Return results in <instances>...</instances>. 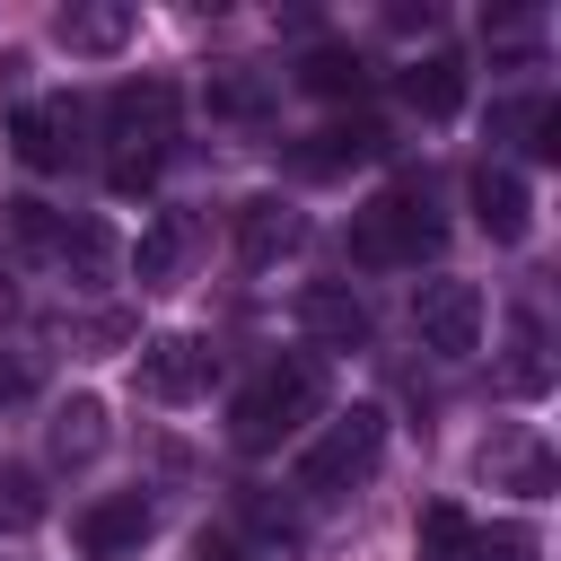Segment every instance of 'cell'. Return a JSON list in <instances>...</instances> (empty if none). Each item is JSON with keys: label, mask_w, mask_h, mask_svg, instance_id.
Returning a JSON list of instances; mask_svg holds the SVG:
<instances>
[{"label": "cell", "mask_w": 561, "mask_h": 561, "mask_svg": "<svg viewBox=\"0 0 561 561\" xmlns=\"http://www.w3.org/2000/svg\"><path fill=\"white\" fill-rule=\"evenodd\" d=\"M0 316H9V289H0Z\"/></svg>", "instance_id": "cell-28"}, {"label": "cell", "mask_w": 561, "mask_h": 561, "mask_svg": "<svg viewBox=\"0 0 561 561\" xmlns=\"http://www.w3.org/2000/svg\"><path fill=\"white\" fill-rule=\"evenodd\" d=\"M465 193H473V219H482V237H491V245H517V237L535 228V193H526V175H517V167H491V158H482Z\"/></svg>", "instance_id": "cell-8"}, {"label": "cell", "mask_w": 561, "mask_h": 561, "mask_svg": "<svg viewBox=\"0 0 561 561\" xmlns=\"http://www.w3.org/2000/svg\"><path fill=\"white\" fill-rule=\"evenodd\" d=\"M307 245V219L280 202V193H254V202H237V254L254 263V272H272L280 254H298Z\"/></svg>", "instance_id": "cell-10"}, {"label": "cell", "mask_w": 561, "mask_h": 561, "mask_svg": "<svg viewBox=\"0 0 561 561\" xmlns=\"http://www.w3.org/2000/svg\"><path fill=\"white\" fill-rule=\"evenodd\" d=\"M0 210H9V237H18L26 254H44V245L61 237V210H53V202H35V193H26V202H0Z\"/></svg>", "instance_id": "cell-23"}, {"label": "cell", "mask_w": 561, "mask_h": 561, "mask_svg": "<svg viewBox=\"0 0 561 561\" xmlns=\"http://www.w3.org/2000/svg\"><path fill=\"white\" fill-rule=\"evenodd\" d=\"M9 149H18L35 175H61V167L79 158V105H70V96L18 105V114H9Z\"/></svg>", "instance_id": "cell-7"}, {"label": "cell", "mask_w": 561, "mask_h": 561, "mask_svg": "<svg viewBox=\"0 0 561 561\" xmlns=\"http://www.w3.org/2000/svg\"><path fill=\"white\" fill-rule=\"evenodd\" d=\"M324 403V359H307V351H289V359H272L245 394H237V412H228V438L245 447V456H272L280 438H298L307 430V412Z\"/></svg>", "instance_id": "cell-1"}, {"label": "cell", "mask_w": 561, "mask_h": 561, "mask_svg": "<svg viewBox=\"0 0 561 561\" xmlns=\"http://www.w3.org/2000/svg\"><path fill=\"white\" fill-rule=\"evenodd\" d=\"M465 561H535V526H465Z\"/></svg>", "instance_id": "cell-22"}, {"label": "cell", "mask_w": 561, "mask_h": 561, "mask_svg": "<svg viewBox=\"0 0 561 561\" xmlns=\"http://www.w3.org/2000/svg\"><path fill=\"white\" fill-rule=\"evenodd\" d=\"M386 465V412L377 403H351L307 456H298V491H316V500H333V491H351V482H368Z\"/></svg>", "instance_id": "cell-3"}, {"label": "cell", "mask_w": 561, "mask_h": 561, "mask_svg": "<svg viewBox=\"0 0 561 561\" xmlns=\"http://www.w3.org/2000/svg\"><path fill=\"white\" fill-rule=\"evenodd\" d=\"M184 245H193V219H184V210H158V219L140 228V245H131V280H140V289H158V280H175V263H184Z\"/></svg>", "instance_id": "cell-16"}, {"label": "cell", "mask_w": 561, "mask_h": 561, "mask_svg": "<svg viewBox=\"0 0 561 561\" xmlns=\"http://www.w3.org/2000/svg\"><path fill=\"white\" fill-rule=\"evenodd\" d=\"M377 149H386V123H377V114H351V123L307 131V140H298V167H307V175H342V167H359V158H377Z\"/></svg>", "instance_id": "cell-13"}, {"label": "cell", "mask_w": 561, "mask_h": 561, "mask_svg": "<svg viewBox=\"0 0 561 561\" xmlns=\"http://www.w3.org/2000/svg\"><path fill=\"white\" fill-rule=\"evenodd\" d=\"M210 342L202 333H158V342H140V394L149 403H193L202 386H210Z\"/></svg>", "instance_id": "cell-6"}, {"label": "cell", "mask_w": 561, "mask_h": 561, "mask_svg": "<svg viewBox=\"0 0 561 561\" xmlns=\"http://www.w3.org/2000/svg\"><path fill=\"white\" fill-rule=\"evenodd\" d=\"M96 447H105V403H96V394H70V403L53 412V456H61V465H88Z\"/></svg>", "instance_id": "cell-17"}, {"label": "cell", "mask_w": 561, "mask_h": 561, "mask_svg": "<svg viewBox=\"0 0 561 561\" xmlns=\"http://www.w3.org/2000/svg\"><path fill=\"white\" fill-rule=\"evenodd\" d=\"M298 79H307L316 96H359V79H368V70H359V53H351V44H307Z\"/></svg>", "instance_id": "cell-18"}, {"label": "cell", "mask_w": 561, "mask_h": 561, "mask_svg": "<svg viewBox=\"0 0 561 561\" xmlns=\"http://www.w3.org/2000/svg\"><path fill=\"white\" fill-rule=\"evenodd\" d=\"M193 561H254L237 535H193Z\"/></svg>", "instance_id": "cell-27"}, {"label": "cell", "mask_w": 561, "mask_h": 561, "mask_svg": "<svg viewBox=\"0 0 561 561\" xmlns=\"http://www.w3.org/2000/svg\"><path fill=\"white\" fill-rule=\"evenodd\" d=\"M149 526H158L149 500H140V491H114V500H96V508L79 517V552H88V561H123V552L149 543Z\"/></svg>", "instance_id": "cell-11"}, {"label": "cell", "mask_w": 561, "mask_h": 561, "mask_svg": "<svg viewBox=\"0 0 561 561\" xmlns=\"http://www.w3.org/2000/svg\"><path fill=\"white\" fill-rule=\"evenodd\" d=\"M105 140H114V158H167V140H175V88L167 79H123L105 96Z\"/></svg>", "instance_id": "cell-4"}, {"label": "cell", "mask_w": 561, "mask_h": 561, "mask_svg": "<svg viewBox=\"0 0 561 561\" xmlns=\"http://www.w3.org/2000/svg\"><path fill=\"white\" fill-rule=\"evenodd\" d=\"M105 184L131 202V193H149V184H158V158H114V167H105Z\"/></svg>", "instance_id": "cell-25"}, {"label": "cell", "mask_w": 561, "mask_h": 561, "mask_svg": "<svg viewBox=\"0 0 561 561\" xmlns=\"http://www.w3.org/2000/svg\"><path fill=\"white\" fill-rule=\"evenodd\" d=\"M44 263L70 272V280H105V272H114V237H105L96 219H70V210H61V237L44 245Z\"/></svg>", "instance_id": "cell-15"}, {"label": "cell", "mask_w": 561, "mask_h": 561, "mask_svg": "<svg viewBox=\"0 0 561 561\" xmlns=\"http://www.w3.org/2000/svg\"><path fill=\"white\" fill-rule=\"evenodd\" d=\"M298 324H307V342H324V351H368V298L342 289V280H307V289H298Z\"/></svg>", "instance_id": "cell-9"}, {"label": "cell", "mask_w": 561, "mask_h": 561, "mask_svg": "<svg viewBox=\"0 0 561 561\" xmlns=\"http://www.w3.org/2000/svg\"><path fill=\"white\" fill-rule=\"evenodd\" d=\"M263 96H272V79H263V70H228V79H210V114H228V123L263 114Z\"/></svg>", "instance_id": "cell-21"}, {"label": "cell", "mask_w": 561, "mask_h": 561, "mask_svg": "<svg viewBox=\"0 0 561 561\" xmlns=\"http://www.w3.org/2000/svg\"><path fill=\"white\" fill-rule=\"evenodd\" d=\"M53 44L79 53V61H105V53L131 44V9H123V0H70V9L53 18Z\"/></svg>", "instance_id": "cell-12"}, {"label": "cell", "mask_w": 561, "mask_h": 561, "mask_svg": "<svg viewBox=\"0 0 561 561\" xmlns=\"http://www.w3.org/2000/svg\"><path fill=\"white\" fill-rule=\"evenodd\" d=\"M403 105L430 114V123H447V114L465 105V61H456V53H421V61L403 70Z\"/></svg>", "instance_id": "cell-14"}, {"label": "cell", "mask_w": 561, "mask_h": 561, "mask_svg": "<svg viewBox=\"0 0 561 561\" xmlns=\"http://www.w3.org/2000/svg\"><path fill=\"white\" fill-rule=\"evenodd\" d=\"M517 491H526V500H543V491H552V456H543V447H526V456H517Z\"/></svg>", "instance_id": "cell-26"}, {"label": "cell", "mask_w": 561, "mask_h": 561, "mask_svg": "<svg viewBox=\"0 0 561 561\" xmlns=\"http://www.w3.org/2000/svg\"><path fill=\"white\" fill-rule=\"evenodd\" d=\"M26 526H44V482L35 465H0V535H26Z\"/></svg>", "instance_id": "cell-19"}, {"label": "cell", "mask_w": 561, "mask_h": 561, "mask_svg": "<svg viewBox=\"0 0 561 561\" xmlns=\"http://www.w3.org/2000/svg\"><path fill=\"white\" fill-rule=\"evenodd\" d=\"M412 333L438 351V359H465L482 342V289L473 280H421L412 289Z\"/></svg>", "instance_id": "cell-5"}, {"label": "cell", "mask_w": 561, "mask_h": 561, "mask_svg": "<svg viewBox=\"0 0 561 561\" xmlns=\"http://www.w3.org/2000/svg\"><path fill=\"white\" fill-rule=\"evenodd\" d=\"M438 245H447V219L430 210V184H421V175L386 184V193L351 219V263H368V272H403V263H421V254H438Z\"/></svg>", "instance_id": "cell-2"}, {"label": "cell", "mask_w": 561, "mask_h": 561, "mask_svg": "<svg viewBox=\"0 0 561 561\" xmlns=\"http://www.w3.org/2000/svg\"><path fill=\"white\" fill-rule=\"evenodd\" d=\"M421 561H465V508L456 500H430L421 508Z\"/></svg>", "instance_id": "cell-20"}, {"label": "cell", "mask_w": 561, "mask_h": 561, "mask_svg": "<svg viewBox=\"0 0 561 561\" xmlns=\"http://www.w3.org/2000/svg\"><path fill=\"white\" fill-rule=\"evenodd\" d=\"M508 386H517V394H543V386H552V368H543V333H535V316H517V359H508Z\"/></svg>", "instance_id": "cell-24"}]
</instances>
